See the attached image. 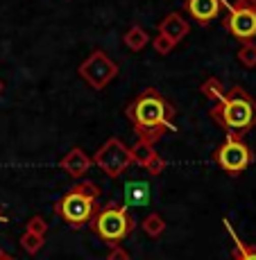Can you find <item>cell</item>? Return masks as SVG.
<instances>
[{
	"mask_svg": "<svg viewBox=\"0 0 256 260\" xmlns=\"http://www.w3.org/2000/svg\"><path fill=\"white\" fill-rule=\"evenodd\" d=\"M175 107L157 88H145L125 107V118L129 120L138 141L154 145L165 134H175Z\"/></svg>",
	"mask_w": 256,
	"mask_h": 260,
	"instance_id": "6da1fadb",
	"label": "cell"
},
{
	"mask_svg": "<svg viewBox=\"0 0 256 260\" xmlns=\"http://www.w3.org/2000/svg\"><path fill=\"white\" fill-rule=\"evenodd\" d=\"M211 120L224 134H247L256 127V100L243 86H232L224 91L222 100L211 107Z\"/></svg>",
	"mask_w": 256,
	"mask_h": 260,
	"instance_id": "7a4b0ae2",
	"label": "cell"
},
{
	"mask_svg": "<svg viewBox=\"0 0 256 260\" xmlns=\"http://www.w3.org/2000/svg\"><path fill=\"white\" fill-rule=\"evenodd\" d=\"M102 190L93 181H79L54 202V215L64 219L68 226L82 229L93 219L95 211L100 208Z\"/></svg>",
	"mask_w": 256,
	"mask_h": 260,
	"instance_id": "3957f363",
	"label": "cell"
},
{
	"mask_svg": "<svg viewBox=\"0 0 256 260\" xmlns=\"http://www.w3.org/2000/svg\"><path fill=\"white\" fill-rule=\"evenodd\" d=\"M89 226L102 242H107L111 247V244H120L123 240L132 236L134 229H136V222H134V215L129 213V208L125 204L109 202L95 211Z\"/></svg>",
	"mask_w": 256,
	"mask_h": 260,
	"instance_id": "277c9868",
	"label": "cell"
},
{
	"mask_svg": "<svg viewBox=\"0 0 256 260\" xmlns=\"http://www.w3.org/2000/svg\"><path fill=\"white\" fill-rule=\"evenodd\" d=\"M213 163L227 174H240L245 172L254 161V152L247 143L243 141L240 134H227L224 141L213 149L211 154Z\"/></svg>",
	"mask_w": 256,
	"mask_h": 260,
	"instance_id": "5b68a950",
	"label": "cell"
},
{
	"mask_svg": "<svg viewBox=\"0 0 256 260\" xmlns=\"http://www.w3.org/2000/svg\"><path fill=\"white\" fill-rule=\"evenodd\" d=\"M222 27L238 41L256 39V0H234L227 5V14L222 16Z\"/></svg>",
	"mask_w": 256,
	"mask_h": 260,
	"instance_id": "8992f818",
	"label": "cell"
},
{
	"mask_svg": "<svg viewBox=\"0 0 256 260\" xmlns=\"http://www.w3.org/2000/svg\"><path fill=\"white\" fill-rule=\"evenodd\" d=\"M93 166H98L107 177L118 179L125 170H129L132 163V152L120 138L111 136L104 141V145L93 154Z\"/></svg>",
	"mask_w": 256,
	"mask_h": 260,
	"instance_id": "52a82bcc",
	"label": "cell"
},
{
	"mask_svg": "<svg viewBox=\"0 0 256 260\" xmlns=\"http://www.w3.org/2000/svg\"><path fill=\"white\" fill-rule=\"evenodd\" d=\"M79 77L95 91H102L107 84H111L118 77V63L107 57L104 50H95L82 63H79Z\"/></svg>",
	"mask_w": 256,
	"mask_h": 260,
	"instance_id": "ba28073f",
	"label": "cell"
},
{
	"mask_svg": "<svg viewBox=\"0 0 256 260\" xmlns=\"http://www.w3.org/2000/svg\"><path fill=\"white\" fill-rule=\"evenodd\" d=\"M227 0H184V12L200 25H209L227 9Z\"/></svg>",
	"mask_w": 256,
	"mask_h": 260,
	"instance_id": "9c48e42d",
	"label": "cell"
},
{
	"mask_svg": "<svg viewBox=\"0 0 256 260\" xmlns=\"http://www.w3.org/2000/svg\"><path fill=\"white\" fill-rule=\"evenodd\" d=\"M129 152H132V163L143 170H148V174H152V177H159V174L165 170V161L157 154V149H154V145L150 143H134L132 147H129Z\"/></svg>",
	"mask_w": 256,
	"mask_h": 260,
	"instance_id": "30bf717a",
	"label": "cell"
},
{
	"mask_svg": "<svg viewBox=\"0 0 256 260\" xmlns=\"http://www.w3.org/2000/svg\"><path fill=\"white\" fill-rule=\"evenodd\" d=\"M152 202V186L145 179H132L123 186V204L127 208H145Z\"/></svg>",
	"mask_w": 256,
	"mask_h": 260,
	"instance_id": "8fae6325",
	"label": "cell"
},
{
	"mask_svg": "<svg viewBox=\"0 0 256 260\" xmlns=\"http://www.w3.org/2000/svg\"><path fill=\"white\" fill-rule=\"evenodd\" d=\"M91 166H93V158L89 156L82 147H73L66 156L59 161V168H62L66 174H70L73 179L84 177V174L91 170Z\"/></svg>",
	"mask_w": 256,
	"mask_h": 260,
	"instance_id": "7c38bea8",
	"label": "cell"
},
{
	"mask_svg": "<svg viewBox=\"0 0 256 260\" xmlns=\"http://www.w3.org/2000/svg\"><path fill=\"white\" fill-rule=\"evenodd\" d=\"M188 32H190V25H188V21L179 12L168 14V16H163L161 21H159V34L168 37L175 46H177V43H182L184 39H186Z\"/></svg>",
	"mask_w": 256,
	"mask_h": 260,
	"instance_id": "4fadbf2b",
	"label": "cell"
},
{
	"mask_svg": "<svg viewBox=\"0 0 256 260\" xmlns=\"http://www.w3.org/2000/svg\"><path fill=\"white\" fill-rule=\"evenodd\" d=\"M224 229L229 231V236H232V242H234V249H232V260H256V244H247L243 242V240L238 238V233L232 229V224H229V219H224Z\"/></svg>",
	"mask_w": 256,
	"mask_h": 260,
	"instance_id": "5bb4252c",
	"label": "cell"
},
{
	"mask_svg": "<svg viewBox=\"0 0 256 260\" xmlns=\"http://www.w3.org/2000/svg\"><path fill=\"white\" fill-rule=\"evenodd\" d=\"M150 41H152V39H150V34L145 32L140 25H132V27L125 32V37H123V43L132 50V52H140V50L148 46Z\"/></svg>",
	"mask_w": 256,
	"mask_h": 260,
	"instance_id": "9a60e30c",
	"label": "cell"
},
{
	"mask_svg": "<svg viewBox=\"0 0 256 260\" xmlns=\"http://www.w3.org/2000/svg\"><path fill=\"white\" fill-rule=\"evenodd\" d=\"M140 229H143L145 236L152 238V240L161 238V233L165 231V219H163V215H161V213H150V215H145V219L140 222Z\"/></svg>",
	"mask_w": 256,
	"mask_h": 260,
	"instance_id": "2e32d148",
	"label": "cell"
},
{
	"mask_svg": "<svg viewBox=\"0 0 256 260\" xmlns=\"http://www.w3.org/2000/svg\"><path fill=\"white\" fill-rule=\"evenodd\" d=\"M200 91H202V95L209 100L211 104H215L218 100H222L224 86H222V82H220L218 77H207L202 82V86H200Z\"/></svg>",
	"mask_w": 256,
	"mask_h": 260,
	"instance_id": "e0dca14e",
	"label": "cell"
},
{
	"mask_svg": "<svg viewBox=\"0 0 256 260\" xmlns=\"http://www.w3.org/2000/svg\"><path fill=\"white\" fill-rule=\"evenodd\" d=\"M43 244H46V236H39V233H32V231H25L21 236V249L27 256H37L43 249Z\"/></svg>",
	"mask_w": 256,
	"mask_h": 260,
	"instance_id": "ac0fdd59",
	"label": "cell"
},
{
	"mask_svg": "<svg viewBox=\"0 0 256 260\" xmlns=\"http://www.w3.org/2000/svg\"><path fill=\"white\" fill-rule=\"evenodd\" d=\"M238 61L245 68H256V43L254 41H243V46L238 50Z\"/></svg>",
	"mask_w": 256,
	"mask_h": 260,
	"instance_id": "d6986e66",
	"label": "cell"
},
{
	"mask_svg": "<svg viewBox=\"0 0 256 260\" xmlns=\"http://www.w3.org/2000/svg\"><path fill=\"white\" fill-rule=\"evenodd\" d=\"M150 43H152L154 52H157V54H161V57H165V54H170V52H173V50H175V43L170 41L168 37H163V34H157V37H154Z\"/></svg>",
	"mask_w": 256,
	"mask_h": 260,
	"instance_id": "ffe728a7",
	"label": "cell"
},
{
	"mask_svg": "<svg viewBox=\"0 0 256 260\" xmlns=\"http://www.w3.org/2000/svg\"><path fill=\"white\" fill-rule=\"evenodd\" d=\"M25 231H32V233H39V236H46V233H48V222L43 217H39V215H32V217L27 219V224H25Z\"/></svg>",
	"mask_w": 256,
	"mask_h": 260,
	"instance_id": "44dd1931",
	"label": "cell"
},
{
	"mask_svg": "<svg viewBox=\"0 0 256 260\" xmlns=\"http://www.w3.org/2000/svg\"><path fill=\"white\" fill-rule=\"evenodd\" d=\"M107 260H132L127 249H123L120 244H111V251L107 253Z\"/></svg>",
	"mask_w": 256,
	"mask_h": 260,
	"instance_id": "7402d4cb",
	"label": "cell"
},
{
	"mask_svg": "<svg viewBox=\"0 0 256 260\" xmlns=\"http://www.w3.org/2000/svg\"><path fill=\"white\" fill-rule=\"evenodd\" d=\"M7 215H5V211H3V208H0V224H5V222H7Z\"/></svg>",
	"mask_w": 256,
	"mask_h": 260,
	"instance_id": "603a6c76",
	"label": "cell"
},
{
	"mask_svg": "<svg viewBox=\"0 0 256 260\" xmlns=\"http://www.w3.org/2000/svg\"><path fill=\"white\" fill-rule=\"evenodd\" d=\"M5 256H7V253H5V251H3V249H0V258H5Z\"/></svg>",
	"mask_w": 256,
	"mask_h": 260,
	"instance_id": "cb8c5ba5",
	"label": "cell"
},
{
	"mask_svg": "<svg viewBox=\"0 0 256 260\" xmlns=\"http://www.w3.org/2000/svg\"><path fill=\"white\" fill-rule=\"evenodd\" d=\"M3 91H5V86H3V82H0V95H3Z\"/></svg>",
	"mask_w": 256,
	"mask_h": 260,
	"instance_id": "d4e9b609",
	"label": "cell"
},
{
	"mask_svg": "<svg viewBox=\"0 0 256 260\" xmlns=\"http://www.w3.org/2000/svg\"><path fill=\"white\" fill-rule=\"evenodd\" d=\"M0 260H14L12 256H5V258H0Z\"/></svg>",
	"mask_w": 256,
	"mask_h": 260,
	"instance_id": "484cf974",
	"label": "cell"
}]
</instances>
